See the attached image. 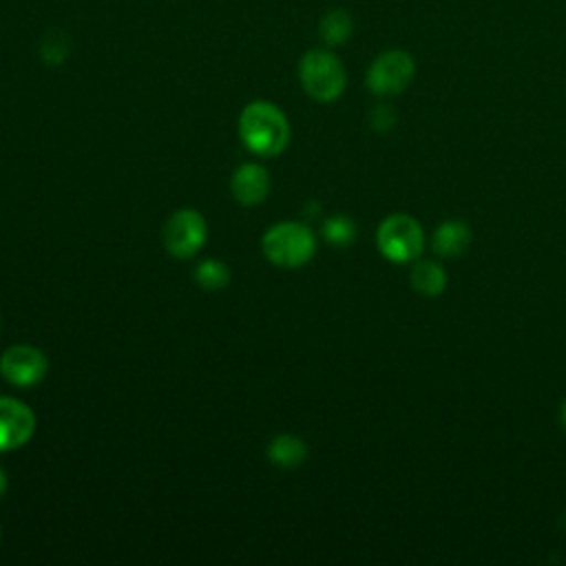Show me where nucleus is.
Segmentation results:
<instances>
[{
  "label": "nucleus",
  "instance_id": "f257e3e1",
  "mask_svg": "<svg viewBox=\"0 0 566 566\" xmlns=\"http://www.w3.org/2000/svg\"><path fill=\"white\" fill-rule=\"evenodd\" d=\"M239 135L248 150L259 157H274L290 142V122L272 102H250L239 115Z\"/></svg>",
  "mask_w": 566,
  "mask_h": 566
},
{
  "label": "nucleus",
  "instance_id": "f03ea898",
  "mask_svg": "<svg viewBox=\"0 0 566 566\" xmlns=\"http://www.w3.org/2000/svg\"><path fill=\"white\" fill-rule=\"evenodd\" d=\"M303 91L316 102H334L343 95L347 73L340 57L327 49H312L298 62Z\"/></svg>",
  "mask_w": 566,
  "mask_h": 566
},
{
  "label": "nucleus",
  "instance_id": "7ed1b4c3",
  "mask_svg": "<svg viewBox=\"0 0 566 566\" xmlns=\"http://www.w3.org/2000/svg\"><path fill=\"white\" fill-rule=\"evenodd\" d=\"M263 254L279 268H301L316 252L314 232L298 221H281L263 234Z\"/></svg>",
  "mask_w": 566,
  "mask_h": 566
},
{
  "label": "nucleus",
  "instance_id": "20e7f679",
  "mask_svg": "<svg viewBox=\"0 0 566 566\" xmlns=\"http://www.w3.org/2000/svg\"><path fill=\"white\" fill-rule=\"evenodd\" d=\"M376 245L391 263H411L424 250V230L411 214L396 212L380 221L376 230Z\"/></svg>",
  "mask_w": 566,
  "mask_h": 566
},
{
  "label": "nucleus",
  "instance_id": "39448f33",
  "mask_svg": "<svg viewBox=\"0 0 566 566\" xmlns=\"http://www.w3.org/2000/svg\"><path fill=\"white\" fill-rule=\"evenodd\" d=\"M416 75V62L413 57L402 49H389L374 57V62L367 69L365 82L367 88L378 97H391L400 95Z\"/></svg>",
  "mask_w": 566,
  "mask_h": 566
},
{
  "label": "nucleus",
  "instance_id": "423d86ee",
  "mask_svg": "<svg viewBox=\"0 0 566 566\" xmlns=\"http://www.w3.org/2000/svg\"><path fill=\"white\" fill-rule=\"evenodd\" d=\"M208 226L201 212L192 208H181L164 226V245L177 259H188L199 252L206 243Z\"/></svg>",
  "mask_w": 566,
  "mask_h": 566
},
{
  "label": "nucleus",
  "instance_id": "0eeeda50",
  "mask_svg": "<svg viewBox=\"0 0 566 566\" xmlns=\"http://www.w3.org/2000/svg\"><path fill=\"white\" fill-rule=\"evenodd\" d=\"M49 369V360L42 349L33 345H13L0 356V374L15 387L38 385Z\"/></svg>",
  "mask_w": 566,
  "mask_h": 566
},
{
  "label": "nucleus",
  "instance_id": "6e6552de",
  "mask_svg": "<svg viewBox=\"0 0 566 566\" xmlns=\"http://www.w3.org/2000/svg\"><path fill=\"white\" fill-rule=\"evenodd\" d=\"M35 431L33 411L18 398L0 396V451H13L31 440Z\"/></svg>",
  "mask_w": 566,
  "mask_h": 566
},
{
  "label": "nucleus",
  "instance_id": "1a4fd4ad",
  "mask_svg": "<svg viewBox=\"0 0 566 566\" xmlns=\"http://www.w3.org/2000/svg\"><path fill=\"white\" fill-rule=\"evenodd\" d=\"M232 195L243 206L261 203L270 192V175L259 164H243L232 175Z\"/></svg>",
  "mask_w": 566,
  "mask_h": 566
},
{
  "label": "nucleus",
  "instance_id": "9d476101",
  "mask_svg": "<svg viewBox=\"0 0 566 566\" xmlns=\"http://www.w3.org/2000/svg\"><path fill=\"white\" fill-rule=\"evenodd\" d=\"M471 241H473V232H471L469 223H464L460 219H449V221H442L433 230L431 248L438 256L455 259L469 250Z\"/></svg>",
  "mask_w": 566,
  "mask_h": 566
},
{
  "label": "nucleus",
  "instance_id": "9b49d317",
  "mask_svg": "<svg viewBox=\"0 0 566 566\" xmlns=\"http://www.w3.org/2000/svg\"><path fill=\"white\" fill-rule=\"evenodd\" d=\"M409 281H411V287L420 296L433 298V296L444 292V287H447V272L436 261L416 259V263L411 265V272H409Z\"/></svg>",
  "mask_w": 566,
  "mask_h": 566
},
{
  "label": "nucleus",
  "instance_id": "f8f14e48",
  "mask_svg": "<svg viewBox=\"0 0 566 566\" xmlns=\"http://www.w3.org/2000/svg\"><path fill=\"white\" fill-rule=\"evenodd\" d=\"M268 455L274 464L283 467V469H292L303 464L305 455H307V444L292 433H283L276 436L270 444H268Z\"/></svg>",
  "mask_w": 566,
  "mask_h": 566
},
{
  "label": "nucleus",
  "instance_id": "ddd939ff",
  "mask_svg": "<svg viewBox=\"0 0 566 566\" xmlns=\"http://www.w3.org/2000/svg\"><path fill=\"white\" fill-rule=\"evenodd\" d=\"M354 20L345 9L327 11L318 22V35L327 46H340L352 38Z\"/></svg>",
  "mask_w": 566,
  "mask_h": 566
},
{
  "label": "nucleus",
  "instance_id": "4468645a",
  "mask_svg": "<svg viewBox=\"0 0 566 566\" xmlns=\"http://www.w3.org/2000/svg\"><path fill=\"white\" fill-rule=\"evenodd\" d=\"M195 281L206 290H221L230 281V270L217 259H206L195 268Z\"/></svg>",
  "mask_w": 566,
  "mask_h": 566
},
{
  "label": "nucleus",
  "instance_id": "2eb2a0df",
  "mask_svg": "<svg viewBox=\"0 0 566 566\" xmlns=\"http://www.w3.org/2000/svg\"><path fill=\"white\" fill-rule=\"evenodd\" d=\"M323 237L332 245H349L356 239V223L345 214H334L323 223Z\"/></svg>",
  "mask_w": 566,
  "mask_h": 566
},
{
  "label": "nucleus",
  "instance_id": "dca6fc26",
  "mask_svg": "<svg viewBox=\"0 0 566 566\" xmlns=\"http://www.w3.org/2000/svg\"><path fill=\"white\" fill-rule=\"evenodd\" d=\"M369 124L376 130H389L396 124V113L389 106L380 104L369 113Z\"/></svg>",
  "mask_w": 566,
  "mask_h": 566
},
{
  "label": "nucleus",
  "instance_id": "f3484780",
  "mask_svg": "<svg viewBox=\"0 0 566 566\" xmlns=\"http://www.w3.org/2000/svg\"><path fill=\"white\" fill-rule=\"evenodd\" d=\"M559 422H562V427L566 429V400L562 402V409H559Z\"/></svg>",
  "mask_w": 566,
  "mask_h": 566
},
{
  "label": "nucleus",
  "instance_id": "a211bd4d",
  "mask_svg": "<svg viewBox=\"0 0 566 566\" xmlns=\"http://www.w3.org/2000/svg\"><path fill=\"white\" fill-rule=\"evenodd\" d=\"M4 489H7V475H4V471L0 469V495L4 493Z\"/></svg>",
  "mask_w": 566,
  "mask_h": 566
}]
</instances>
